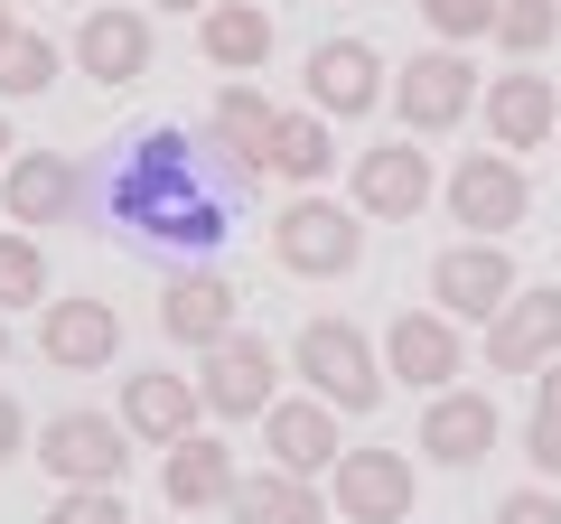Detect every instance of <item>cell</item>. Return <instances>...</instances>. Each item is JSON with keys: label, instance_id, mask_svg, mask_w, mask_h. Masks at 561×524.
Returning a JSON list of instances; mask_svg holds the SVG:
<instances>
[{"label": "cell", "instance_id": "obj_1", "mask_svg": "<svg viewBox=\"0 0 561 524\" xmlns=\"http://www.w3.org/2000/svg\"><path fill=\"white\" fill-rule=\"evenodd\" d=\"M103 206H113L131 235H160V243H216L225 235V187L197 179V141L187 132H131L103 179Z\"/></svg>", "mask_w": 561, "mask_h": 524}, {"label": "cell", "instance_id": "obj_2", "mask_svg": "<svg viewBox=\"0 0 561 524\" xmlns=\"http://www.w3.org/2000/svg\"><path fill=\"white\" fill-rule=\"evenodd\" d=\"M290 356H300V375H309L319 403H337V412H375L383 403V346L365 338L356 319H309Z\"/></svg>", "mask_w": 561, "mask_h": 524}, {"label": "cell", "instance_id": "obj_3", "mask_svg": "<svg viewBox=\"0 0 561 524\" xmlns=\"http://www.w3.org/2000/svg\"><path fill=\"white\" fill-rule=\"evenodd\" d=\"M272 253H280V272H300V282H337V272H356V253H365V216L309 187V197H290L272 216Z\"/></svg>", "mask_w": 561, "mask_h": 524}, {"label": "cell", "instance_id": "obj_4", "mask_svg": "<svg viewBox=\"0 0 561 524\" xmlns=\"http://www.w3.org/2000/svg\"><path fill=\"white\" fill-rule=\"evenodd\" d=\"M440 197H449V216L468 225V243H505L524 225V206H534V187H524V169L505 160V150H468Z\"/></svg>", "mask_w": 561, "mask_h": 524}, {"label": "cell", "instance_id": "obj_5", "mask_svg": "<svg viewBox=\"0 0 561 524\" xmlns=\"http://www.w3.org/2000/svg\"><path fill=\"white\" fill-rule=\"evenodd\" d=\"M38 459L66 487H113L131 468V431H122V412H57V422H38Z\"/></svg>", "mask_w": 561, "mask_h": 524}, {"label": "cell", "instance_id": "obj_6", "mask_svg": "<svg viewBox=\"0 0 561 524\" xmlns=\"http://www.w3.org/2000/svg\"><path fill=\"white\" fill-rule=\"evenodd\" d=\"M515 253L505 243H449L440 262H431V300H440V319H496L505 300H515Z\"/></svg>", "mask_w": 561, "mask_h": 524}, {"label": "cell", "instance_id": "obj_7", "mask_svg": "<svg viewBox=\"0 0 561 524\" xmlns=\"http://www.w3.org/2000/svg\"><path fill=\"white\" fill-rule=\"evenodd\" d=\"M197 394H206L216 422H262V412L280 403V356H272L262 338H225V346H206Z\"/></svg>", "mask_w": 561, "mask_h": 524}, {"label": "cell", "instance_id": "obj_8", "mask_svg": "<svg viewBox=\"0 0 561 524\" xmlns=\"http://www.w3.org/2000/svg\"><path fill=\"white\" fill-rule=\"evenodd\" d=\"M468 94H478V76H468L459 47H421V57L393 66V113L412 122V132H449V122H468Z\"/></svg>", "mask_w": 561, "mask_h": 524}, {"label": "cell", "instance_id": "obj_9", "mask_svg": "<svg viewBox=\"0 0 561 524\" xmlns=\"http://www.w3.org/2000/svg\"><path fill=\"white\" fill-rule=\"evenodd\" d=\"M552 356H561V291L534 282V291H515V300L486 319V365H496V375H542Z\"/></svg>", "mask_w": 561, "mask_h": 524}, {"label": "cell", "instance_id": "obj_10", "mask_svg": "<svg viewBox=\"0 0 561 524\" xmlns=\"http://www.w3.org/2000/svg\"><path fill=\"white\" fill-rule=\"evenodd\" d=\"M468 365L459 346V319H440V309H402L393 328H383V375L393 384H421V394H449Z\"/></svg>", "mask_w": 561, "mask_h": 524}, {"label": "cell", "instance_id": "obj_11", "mask_svg": "<svg viewBox=\"0 0 561 524\" xmlns=\"http://www.w3.org/2000/svg\"><path fill=\"white\" fill-rule=\"evenodd\" d=\"M0 206H10V225H66L84 206V169L66 160V150H20V160L0 169Z\"/></svg>", "mask_w": 561, "mask_h": 524}, {"label": "cell", "instance_id": "obj_12", "mask_svg": "<svg viewBox=\"0 0 561 524\" xmlns=\"http://www.w3.org/2000/svg\"><path fill=\"white\" fill-rule=\"evenodd\" d=\"M383 103V57L365 38H328V47H309V113H328V122H356V113H375Z\"/></svg>", "mask_w": 561, "mask_h": 524}, {"label": "cell", "instance_id": "obj_13", "mask_svg": "<svg viewBox=\"0 0 561 524\" xmlns=\"http://www.w3.org/2000/svg\"><path fill=\"white\" fill-rule=\"evenodd\" d=\"M38 346H47V365H66V375H94V365L122 356V309L94 300V291H84V300H47Z\"/></svg>", "mask_w": 561, "mask_h": 524}, {"label": "cell", "instance_id": "obj_14", "mask_svg": "<svg viewBox=\"0 0 561 524\" xmlns=\"http://www.w3.org/2000/svg\"><path fill=\"white\" fill-rule=\"evenodd\" d=\"M262 449H272V468H290V478H319V468L346 459L337 441V403H319V394H300V403H272L262 412Z\"/></svg>", "mask_w": 561, "mask_h": 524}, {"label": "cell", "instance_id": "obj_15", "mask_svg": "<svg viewBox=\"0 0 561 524\" xmlns=\"http://www.w3.org/2000/svg\"><path fill=\"white\" fill-rule=\"evenodd\" d=\"M478 113H486V132H496L505 150H542V141H561V94H552V76H534V66L496 76V84L478 94Z\"/></svg>", "mask_w": 561, "mask_h": 524}, {"label": "cell", "instance_id": "obj_16", "mask_svg": "<svg viewBox=\"0 0 561 524\" xmlns=\"http://www.w3.org/2000/svg\"><path fill=\"white\" fill-rule=\"evenodd\" d=\"M337 515L346 524H402L412 515V459L402 449H346L337 459Z\"/></svg>", "mask_w": 561, "mask_h": 524}, {"label": "cell", "instance_id": "obj_17", "mask_svg": "<svg viewBox=\"0 0 561 524\" xmlns=\"http://www.w3.org/2000/svg\"><path fill=\"white\" fill-rule=\"evenodd\" d=\"M197 412H206V394H197V375H131L122 384V431L131 441H150V449H179L187 431H197Z\"/></svg>", "mask_w": 561, "mask_h": 524}, {"label": "cell", "instance_id": "obj_18", "mask_svg": "<svg viewBox=\"0 0 561 524\" xmlns=\"http://www.w3.org/2000/svg\"><path fill=\"white\" fill-rule=\"evenodd\" d=\"M234 282L225 272H179V282L160 291V338L169 346H225L234 338Z\"/></svg>", "mask_w": 561, "mask_h": 524}, {"label": "cell", "instance_id": "obj_19", "mask_svg": "<svg viewBox=\"0 0 561 524\" xmlns=\"http://www.w3.org/2000/svg\"><path fill=\"white\" fill-rule=\"evenodd\" d=\"M431 206V150H412V141H383V150H365L356 160V216H421Z\"/></svg>", "mask_w": 561, "mask_h": 524}, {"label": "cell", "instance_id": "obj_20", "mask_svg": "<svg viewBox=\"0 0 561 524\" xmlns=\"http://www.w3.org/2000/svg\"><path fill=\"white\" fill-rule=\"evenodd\" d=\"M496 403H486V394H459V384H449V394H431V412H421V449H431V459L440 468H478L486 449H496Z\"/></svg>", "mask_w": 561, "mask_h": 524}, {"label": "cell", "instance_id": "obj_21", "mask_svg": "<svg viewBox=\"0 0 561 524\" xmlns=\"http://www.w3.org/2000/svg\"><path fill=\"white\" fill-rule=\"evenodd\" d=\"M76 66L94 84H140V76H150V20H140V10H84Z\"/></svg>", "mask_w": 561, "mask_h": 524}, {"label": "cell", "instance_id": "obj_22", "mask_svg": "<svg viewBox=\"0 0 561 524\" xmlns=\"http://www.w3.org/2000/svg\"><path fill=\"white\" fill-rule=\"evenodd\" d=\"M234 449L216 431H187L179 449H160V497L169 505H234Z\"/></svg>", "mask_w": 561, "mask_h": 524}, {"label": "cell", "instance_id": "obj_23", "mask_svg": "<svg viewBox=\"0 0 561 524\" xmlns=\"http://www.w3.org/2000/svg\"><path fill=\"white\" fill-rule=\"evenodd\" d=\"M197 47H206V66H225L234 84H253V66L272 57V10H262V0H216L197 20Z\"/></svg>", "mask_w": 561, "mask_h": 524}, {"label": "cell", "instance_id": "obj_24", "mask_svg": "<svg viewBox=\"0 0 561 524\" xmlns=\"http://www.w3.org/2000/svg\"><path fill=\"white\" fill-rule=\"evenodd\" d=\"M272 103L253 94V84H225L216 94V113H206V132H216V150H225V169L243 179V197H253V179H262V150H272Z\"/></svg>", "mask_w": 561, "mask_h": 524}, {"label": "cell", "instance_id": "obj_25", "mask_svg": "<svg viewBox=\"0 0 561 524\" xmlns=\"http://www.w3.org/2000/svg\"><path fill=\"white\" fill-rule=\"evenodd\" d=\"M328 160H337V141H328V113H280V122H272V150H262V169H280V179L319 187Z\"/></svg>", "mask_w": 561, "mask_h": 524}, {"label": "cell", "instance_id": "obj_26", "mask_svg": "<svg viewBox=\"0 0 561 524\" xmlns=\"http://www.w3.org/2000/svg\"><path fill=\"white\" fill-rule=\"evenodd\" d=\"M234 524H319V487L290 478V468H262L234 487Z\"/></svg>", "mask_w": 561, "mask_h": 524}, {"label": "cell", "instance_id": "obj_27", "mask_svg": "<svg viewBox=\"0 0 561 524\" xmlns=\"http://www.w3.org/2000/svg\"><path fill=\"white\" fill-rule=\"evenodd\" d=\"M552 38H561V0H496V47L515 66H534Z\"/></svg>", "mask_w": 561, "mask_h": 524}, {"label": "cell", "instance_id": "obj_28", "mask_svg": "<svg viewBox=\"0 0 561 524\" xmlns=\"http://www.w3.org/2000/svg\"><path fill=\"white\" fill-rule=\"evenodd\" d=\"M20 300H47V253H38V235L10 225V235H0V319Z\"/></svg>", "mask_w": 561, "mask_h": 524}, {"label": "cell", "instance_id": "obj_29", "mask_svg": "<svg viewBox=\"0 0 561 524\" xmlns=\"http://www.w3.org/2000/svg\"><path fill=\"white\" fill-rule=\"evenodd\" d=\"M47 84H57V38L20 29V38L0 47V94H47Z\"/></svg>", "mask_w": 561, "mask_h": 524}, {"label": "cell", "instance_id": "obj_30", "mask_svg": "<svg viewBox=\"0 0 561 524\" xmlns=\"http://www.w3.org/2000/svg\"><path fill=\"white\" fill-rule=\"evenodd\" d=\"M421 20L440 29V47H468V38H496V0H421Z\"/></svg>", "mask_w": 561, "mask_h": 524}, {"label": "cell", "instance_id": "obj_31", "mask_svg": "<svg viewBox=\"0 0 561 524\" xmlns=\"http://www.w3.org/2000/svg\"><path fill=\"white\" fill-rule=\"evenodd\" d=\"M47 524H131V515H122L113 487H66V497L47 505Z\"/></svg>", "mask_w": 561, "mask_h": 524}, {"label": "cell", "instance_id": "obj_32", "mask_svg": "<svg viewBox=\"0 0 561 524\" xmlns=\"http://www.w3.org/2000/svg\"><path fill=\"white\" fill-rule=\"evenodd\" d=\"M496 524H561V505L542 497V487H515V497L496 505Z\"/></svg>", "mask_w": 561, "mask_h": 524}, {"label": "cell", "instance_id": "obj_33", "mask_svg": "<svg viewBox=\"0 0 561 524\" xmlns=\"http://www.w3.org/2000/svg\"><path fill=\"white\" fill-rule=\"evenodd\" d=\"M524 449H534L542 478H561V422H542V412H534V422H524Z\"/></svg>", "mask_w": 561, "mask_h": 524}, {"label": "cell", "instance_id": "obj_34", "mask_svg": "<svg viewBox=\"0 0 561 524\" xmlns=\"http://www.w3.org/2000/svg\"><path fill=\"white\" fill-rule=\"evenodd\" d=\"M20 449H28V412H20V403H10V394H0V468L20 459Z\"/></svg>", "mask_w": 561, "mask_h": 524}, {"label": "cell", "instance_id": "obj_35", "mask_svg": "<svg viewBox=\"0 0 561 524\" xmlns=\"http://www.w3.org/2000/svg\"><path fill=\"white\" fill-rule=\"evenodd\" d=\"M534 384H542V394H534V412H542V422H561V356H552V365H542V375H534Z\"/></svg>", "mask_w": 561, "mask_h": 524}, {"label": "cell", "instance_id": "obj_36", "mask_svg": "<svg viewBox=\"0 0 561 524\" xmlns=\"http://www.w3.org/2000/svg\"><path fill=\"white\" fill-rule=\"evenodd\" d=\"M10 38H20V10H10V0H0V47H10Z\"/></svg>", "mask_w": 561, "mask_h": 524}, {"label": "cell", "instance_id": "obj_37", "mask_svg": "<svg viewBox=\"0 0 561 524\" xmlns=\"http://www.w3.org/2000/svg\"><path fill=\"white\" fill-rule=\"evenodd\" d=\"M0 169H10V122H0Z\"/></svg>", "mask_w": 561, "mask_h": 524}, {"label": "cell", "instance_id": "obj_38", "mask_svg": "<svg viewBox=\"0 0 561 524\" xmlns=\"http://www.w3.org/2000/svg\"><path fill=\"white\" fill-rule=\"evenodd\" d=\"M169 10H216V0H169Z\"/></svg>", "mask_w": 561, "mask_h": 524}, {"label": "cell", "instance_id": "obj_39", "mask_svg": "<svg viewBox=\"0 0 561 524\" xmlns=\"http://www.w3.org/2000/svg\"><path fill=\"white\" fill-rule=\"evenodd\" d=\"M0 365H10V328H0Z\"/></svg>", "mask_w": 561, "mask_h": 524}]
</instances>
